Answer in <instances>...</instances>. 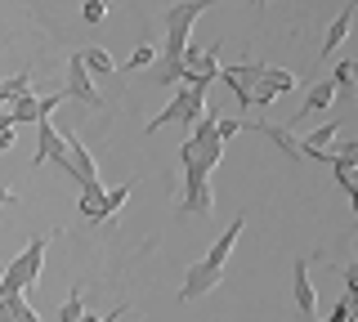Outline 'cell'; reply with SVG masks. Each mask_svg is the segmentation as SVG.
Masks as SVG:
<instances>
[{
    "label": "cell",
    "mask_w": 358,
    "mask_h": 322,
    "mask_svg": "<svg viewBox=\"0 0 358 322\" xmlns=\"http://www.w3.org/2000/svg\"><path fill=\"white\" fill-rule=\"evenodd\" d=\"M59 233V228H54ZM54 233H41V237H31L22 255L9 260V269H0V295H27L31 286L41 282V264H45V251H50Z\"/></svg>",
    "instance_id": "obj_1"
},
{
    "label": "cell",
    "mask_w": 358,
    "mask_h": 322,
    "mask_svg": "<svg viewBox=\"0 0 358 322\" xmlns=\"http://www.w3.org/2000/svg\"><path fill=\"white\" fill-rule=\"evenodd\" d=\"M201 117H206V90H197V85H184V90H179V94H175L171 103H166L143 130H148V135H157V130H166V126H197Z\"/></svg>",
    "instance_id": "obj_2"
},
{
    "label": "cell",
    "mask_w": 358,
    "mask_h": 322,
    "mask_svg": "<svg viewBox=\"0 0 358 322\" xmlns=\"http://www.w3.org/2000/svg\"><path fill=\"white\" fill-rule=\"evenodd\" d=\"M215 76H220V41H210V45H193L188 41V50L179 54V85L210 90Z\"/></svg>",
    "instance_id": "obj_3"
},
{
    "label": "cell",
    "mask_w": 358,
    "mask_h": 322,
    "mask_svg": "<svg viewBox=\"0 0 358 322\" xmlns=\"http://www.w3.org/2000/svg\"><path fill=\"white\" fill-rule=\"evenodd\" d=\"M130 202V184H117V188H103V184H90L81 188V215L90 224H108L117 219V210Z\"/></svg>",
    "instance_id": "obj_4"
},
{
    "label": "cell",
    "mask_w": 358,
    "mask_h": 322,
    "mask_svg": "<svg viewBox=\"0 0 358 322\" xmlns=\"http://www.w3.org/2000/svg\"><path fill=\"white\" fill-rule=\"evenodd\" d=\"M59 166H63V170L72 175V180L81 184V188L103 184V180H99V161H94V152L85 148V139H81V135H63V161H59Z\"/></svg>",
    "instance_id": "obj_5"
},
{
    "label": "cell",
    "mask_w": 358,
    "mask_h": 322,
    "mask_svg": "<svg viewBox=\"0 0 358 322\" xmlns=\"http://www.w3.org/2000/svg\"><path fill=\"white\" fill-rule=\"evenodd\" d=\"M67 98H76V103H85V108H94V112H103V94L94 90V76L85 72V63H81V54H72L67 59V90H63Z\"/></svg>",
    "instance_id": "obj_6"
},
{
    "label": "cell",
    "mask_w": 358,
    "mask_h": 322,
    "mask_svg": "<svg viewBox=\"0 0 358 322\" xmlns=\"http://www.w3.org/2000/svg\"><path fill=\"white\" fill-rule=\"evenodd\" d=\"M179 210H184V215H210V210H215L206 170H184V197H179Z\"/></svg>",
    "instance_id": "obj_7"
},
{
    "label": "cell",
    "mask_w": 358,
    "mask_h": 322,
    "mask_svg": "<svg viewBox=\"0 0 358 322\" xmlns=\"http://www.w3.org/2000/svg\"><path fill=\"white\" fill-rule=\"evenodd\" d=\"M224 282V269H210V264H193L184 269V282H179V305H197L201 295H210Z\"/></svg>",
    "instance_id": "obj_8"
},
{
    "label": "cell",
    "mask_w": 358,
    "mask_h": 322,
    "mask_svg": "<svg viewBox=\"0 0 358 322\" xmlns=\"http://www.w3.org/2000/svg\"><path fill=\"white\" fill-rule=\"evenodd\" d=\"M220 76H224V85L238 94V108H251V90L260 85L264 63H238V68H220Z\"/></svg>",
    "instance_id": "obj_9"
},
{
    "label": "cell",
    "mask_w": 358,
    "mask_h": 322,
    "mask_svg": "<svg viewBox=\"0 0 358 322\" xmlns=\"http://www.w3.org/2000/svg\"><path fill=\"white\" fill-rule=\"evenodd\" d=\"M291 300L305 318H318V291H313V277H309V260L291 264Z\"/></svg>",
    "instance_id": "obj_10"
},
{
    "label": "cell",
    "mask_w": 358,
    "mask_h": 322,
    "mask_svg": "<svg viewBox=\"0 0 358 322\" xmlns=\"http://www.w3.org/2000/svg\"><path fill=\"white\" fill-rule=\"evenodd\" d=\"M354 14H358V0H345V9L331 18L327 36H322V59H336V54L345 50V41H350V31H354Z\"/></svg>",
    "instance_id": "obj_11"
},
{
    "label": "cell",
    "mask_w": 358,
    "mask_h": 322,
    "mask_svg": "<svg viewBox=\"0 0 358 322\" xmlns=\"http://www.w3.org/2000/svg\"><path fill=\"white\" fill-rule=\"evenodd\" d=\"M336 130H341V121H322L318 130H309V135L300 139V148H305V161H331Z\"/></svg>",
    "instance_id": "obj_12"
},
{
    "label": "cell",
    "mask_w": 358,
    "mask_h": 322,
    "mask_svg": "<svg viewBox=\"0 0 358 322\" xmlns=\"http://www.w3.org/2000/svg\"><path fill=\"white\" fill-rule=\"evenodd\" d=\"M31 161L45 166V161H63V130L50 121H36V152H31Z\"/></svg>",
    "instance_id": "obj_13"
},
{
    "label": "cell",
    "mask_w": 358,
    "mask_h": 322,
    "mask_svg": "<svg viewBox=\"0 0 358 322\" xmlns=\"http://www.w3.org/2000/svg\"><path fill=\"white\" fill-rule=\"evenodd\" d=\"M246 126H251V121H246ZM251 130H260L264 139H273V143H278V148L287 152L291 161H305V148H300V135H296L291 126H278V121H255Z\"/></svg>",
    "instance_id": "obj_14"
},
{
    "label": "cell",
    "mask_w": 358,
    "mask_h": 322,
    "mask_svg": "<svg viewBox=\"0 0 358 322\" xmlns=\"http://www.w3.org/2000/svg\"><path fill=\"white\" fill-rule=\"evenodd\" d=\"M242 228H246V219L238 215L215 242H210V251H206V260H201V264H210V269H224V264H229V255H233V247H238V237H242Z\"/></svg>",
    "instance_id": "obj_15"
},
{
    "label": "cell",
    "mask_w": 358,
    "mask_h": 322,
    "mask_svg": "<svg viewBox=\"0 0 358 322\" xmlns=\"http://www.w3.org/2000/svg\"><path fill=\"white\" fill-rule=\"evenodd\" d=\"M336 94H341V90L331 85V76H322V81H313V85H309V94H305V103H300V112H296V121L327 112V108L336 103Z\"/></svg>",
    "instance_id": "obj_16"
},
{
    "label": "cell",
    "mask_w": 358,
    "mask_h": 322,
    "mask_svg": "<svg viewBox=\"0 0 358 322\" xmlns=\"http://www.w3.org/2000/svg\"><path fill=\"white\" fill-rule=\"evenodd\" d=\"M193 143H197V148L206 152V157L215 161V166L224 161V139L215 135V117H210V112H206V117H201L197 126H193Z\"/></svg>",
    "instance_id": "obj_17"
},
{
    "label": "cell",
    "mask_w": 358,
    "mask_h": 322,
    "mask_svg": "<svg viewBox=\"0 0 358 322\" xmlns=\"http://www.w3.org/2000/svg\"><path fill=\"white\" fill-rule=\"evenodd\" d=\"M9 121H14V126H36L41 121V94L36 90L18 94L14 103H9Z\"/></svg>",
    "instance_id": "obj_18"
},
{
    "label": "cell",
    "mask_w": 358,
    "mask_h": 322,
    "mask_svg": "<svg viewBox=\"0 0 358 322\" xmlns=\"http://www.w3.org/2000/svg\"><path fill=\"white\" fill-rule=\"evenodd\" d=\"M0 322H41V314L27 305V295H0Z\"/></svg>",
    "instance_id": "obj_19"
},
{
    "label": "cell",
    "mask_w": 358,
    "mask_h": 322,
    "mask_svg": "<svg viewBox=\"0 0 358 322\" xmlns=\"http://www.w3.org/2000/svg\"><path fill=\"white\" fill-rule=\"evenodd\" d=\"M81 63H85L90 76H112V72H117V59H112L103 45H85L81 50Z\"/></svg>",
    "instance_id": "obj_20"
},
{
    "label": "cell",
    "mask_w": 358,
    "mask_h": 322,
    "mask_svg": "<svg viewBox=\"0 0 358 322\" xmlns=\"http://www.w3.org/2000/svg\"><path fill=\"white\" fill-rule=\"evenodd\" d=\"M331 85H336V90H345V94H358V59H341V63H336Z\"/></svg>",
    "instance_id": "obj_21"
},
{
    "label": "cell",
    "mask_w": 358,
    "mask_h": 322,
    "mask_svg": "<svg viewBox=\"0 0 358 322\" xmlns=\"http://www.w3.org/2000/svg\"><path fill=\"white\" fill-rule=\"evenodd\" d=\"M260 81H264V85H273L278 94H291V90L300 85V81H296V72H287V68H268V63H264V76H260Z\"/></svg>",
    "instance_id": "obj_22"
},
{
    "label": "cell",
    "mask_w": 358,
    "mask_h": 322,
    "mask_svg": "<svg viewBox=\"0 0 358 322\" xmlns=\"http://www.w3.org/2000/svg\"><path fill=\"white\" fill-rule=\"evenodd\" d=\"M81 318H85V300H81V291H72L59 305V322H81Z\"/></svg>",
    "instance_id": "obj_23"
},
{
    "label": "cell",
    "mask_w": 358,
    "mask_h": 322,
    "mask_svg": "<svg viewBox=\"0 0 358 322\" xmlns=\"http://www.w3.org/2000/svg\"><path fill=\"white\" fill-rule=\"evenodd\" d=\"M152 63H157V50L148 45V41H143V45L126 59V72H143V68H152Z\"/></svg>",
    "instance_id": "obj_24"
},
{
    "label": "cell",
    "mask_w": 358,
    "mask_h": 322,
    "mask_svg": "<svg viewBox=\"0 0 358 322\" xmlns=\"http://www.w3.org/2000/svg\"><path fill=\"white\" fill-rule=\"evenodd\" d=\"M238 130H246V121H242V117H215V135H220L224 143L238 135Z\"/></svg>",
    "instance_id": "obj_25"
},
{
    "label": "cell",
    "mask_w": 358,
    "mask_h": 322,
    "mask_svg": "<svg viewBox=\"0 0 358 322\" xmlns=\"http://www.w3.org/2000/svg\"><path fill=\"white\" fill-rule=\"evenodd\" d=\"M81 18L85 23H103L108 18V0H81Z\"/></svg>",
    "instance_id": "obj_26"
},
{
    "label": "cell",
    "mask_w": 358,
    "mask_h": 322,
    "mask_svg": "<svg viewBox=\"0 0 358 322\" xmlns=\"http://www.w3.org/2000/svg\"><path fill=\"white\" fill-rule=\"evenodd\" d=\"M273 98H278V90H273V85H264V81H260V85L251 90V108H260V112H264V108L273 103Z\"/></svg>",
    "instance_id": "obj_27"
},
{
    "label": "cell",
    "mask_w": 358,
    "mask_h": 322,
    "mask_svg": "<svg viewBox=\"0 0 358 322\" xmlns=\"http://www.w3.org/2000/svg\"><path fill=\"white\" fill-rule=\"evenodd\" d=\"M341 277H345V295H350L354 305H358V264H345Z\"/></svg>",
    "instance_id": "obj_28"
},
{
    "label": "cell",
    "mask_w": 358,
    "mask_h": 322,
    "mask_svg": "<svg viewBox=\"0 0 358 322\" xmlns=\"http://www.w3.org/2000/svg\"><path fill=\"white\" fill-rule=\"evenodd\" d=\"M331 157H336V161H350V166H358V139H354V143H345V148H336Z\"/></svg>",
    "instance_id": "obj_29"
},
{
    "label": "cell",
    "mask_w": 358,
    "mask_h": 322,
    "mask_svg": "<svg viewBox=\"0 0 358 322\" xmlns=\"http://www.w3.org/2000/svg\"><path fill=\"white\" fill-rule=\"evenodd\" d=\"M121 314H126V305H117V309H112V314H108V318H99V314H85L81 322H117Z\"/></svg>",
    "instance_id": "obj_30"
},
{
    "label": "cell",
    "mask_w": 358,
    "mask_h": 322,
    "mask_svg": "<svg viewBox=\"0 0 358 322\" xmlns=\"http://www.w3.org/2000/svg\"><path fill=\"white\" fill-rule=\"evenodd\" d=\"M9 202H14V188H5V184H0V206H9Z\"/></svg>",
    "instance_id": "obj_31"
},
{
    "label": "cell",
    "mask_w": 358,
    "mask_h": 322,
    "mask_svg": "<svg viewBox=\"0 0 358 322\" xmlns=\"http://www.w3.org/2000/svg\"><path fill=\"white\" fill-rule=\"evenodd\" d=\"M255 5H273V0H255Z\"/></svg>",
    "instance_id": "obj_32"
}]
</instances>
